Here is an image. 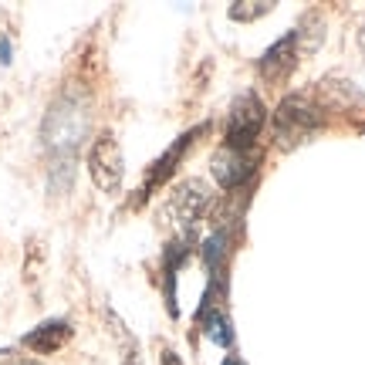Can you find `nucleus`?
<instances>
[{
	"label": "nucleus",
	"instance_id": "obj_7",
	"mask_svg": "<svg viewBox=\"0 0 365 365\" xmlns=\"http://www.w3.org/2000/svg\"><path fill=\"white\" fill-rule=\"evenodd\" d=\"M200 132H203V125H200V129H193V132H186V135H180V139H176V143H173L170 149H166V153H163V156H159L156 163H153V170H149V176H145L143 196H149L153 190H156V186H163V182L170 180L173 170H176V163H180V159L186 156V149L193 145V139L200 135Z\"/></svg>",
	"mask_w": 365,
	"mask_h": 365
},
{
	"label": "nucleus",
	"instance_id": "obj_9",
	"mask_svg": "<svg viewBox=\"0 0 365 365\" xmlns=\"http://www.w3.org/2000/svg\"><path fill=\"white\" fill-rule=\"evenodd\" d=\"M203 331H207V339H213L217 345H234V328H230V322H227V314L217 312V308H203Z\"/></svg>",
	"mask_w": 365,
	"mask_h": 365
},
{
	"label": "nucleus",
	"instance_id": "obj_2",
	"mask_svg": "<svg viewBox=\"0 0 365 365\" xmlns=\"http://www.w3.org/2000/svg\"><path fill=\"white\" fill-rule=\"evenodd\" d=\"M264 122H267V108H264L261 95L244 91L234 105H230V125H227V145L234 149H254L257 135H261Z\"/></svg>",
	"mask_w": 365,
	"mask_h": 365
},
{
	"label": "nucleus",
	"instance_id": "obj_6",
	"mask_svg": "<svg viewBox=\"0 0 365 365\" xmlns=\"http://www.w3.org/2000/svg\"><path fill=\"white\" fill-rule=\"evenodd\" d=\"M294 61H298V31H291V34H284L281 41H274L271 48L261 54L257 71H261V78H267V81H284L287 75L294 71Z\"/></svg>",
	"mask_w": 365,
	"mask_h": 365
},
{
	"label": "nucleus",
	"instance_id": "obj_11",
	"mask_svg": "<svg viewBox=\"0 0 365 365\" xmlns=\"http://www.w3.org/2000/svg\"><path fill=\"white\" fill-rule=\"evenodd\" d=\"M0 61H4V65L11 61V44H7L4 38H0Z\"/></svg>",
	"mask_w": 365,
	"mask_h": 365
},
{
	"label": "nucleus",
	"instance_id": "obj_13",
	"mask_svg": "<svg viewBox=\"0 0 365 365\" xmlns=\"http://www.w3.org/2000/svg\"><path fill=\"white\" fill-rule=\"evenodd\" d=\"M223 365H240V362H234V359H227V362H223Z\"/></svg>",
	"mask_w": 365,
	"mask_h": 365
},
{
	"label": "nucleus",
	"instance_id": "obj_4",
	"mask_svg": "<svg viewBox=\"0 0 365 365\" xmlns=\"http://www.w3.org/2000/svg\"><path fill=\"white\" fill-rule=\"evenodd\" d=\"M207 207H210V190H207V182H200V180H186L180 190L170 196V207H166V213H170L173 223L180 227V234H182V240H186V244L193 240L196 223L203 220Z\"/></svg>",
	"mask_w": 365,
	"mask_h": 365
},
{
	"label": "nucleus",
	"instance_id": "obj_14",
	"mask_svg": "<svg viewBox=\"0 0 365 365\" xmlns=\"http://www.w3.org/2000/svg\"><path fill=\"white\" fill-rule=\"evenodd\" d=\"M11 365H34V362H11Z\"/></svg>",
	"mask_w": 365,
	"mask_h": 365
},
{
	"label": "nucleus",
	"instance_id": "obj_5",
	"mask_svg": "<svg viewBox=\"0 0 365 365\" xmlns=\"http://www.w3.org/2000/svg\"><path fill=\"white\" fill-rule=\"evenodd\" d=\"M257 149H234V145H220L217 153H213V163H210V170H213V180L220 182L223 190H237V186H244V182L257 173Z\"/></svg>",
	"mask_w": 365,
	"mask_h": 365
},
{
	"label": "nucleus",
	"instance_id": "obj_12",
	"mask_svg": "<svg viewBox=\"0 0 365 365\" xmlns=\"http://www.w3.org/2000/svg\"><path fill=\"white\" fill-rule=\"evenodd\" d=\"M163 365H182V362H180V355L166 349V352H163Z\"/></svg>",
	"mask_w": 365,
	"mask_h": 365
},
{
	"label": "nucleus",
	"instance_id": "obj_10",
	"mask_svg": "<svg viewBox=\"0 0 365 365\" xmlns=\"http://www.w3.org/2000/svg\"><path fill=\"white\" fill-rule=\"evenodd\" d=\"M274 4H257V0H240V4H234L230 7V17L234 21H257L261 14H271Z\"/></svg>",
	"mask_w": 365,
	"mask_h": 365
},
{
	"label": "nucleus",
	"instance_id": "obj_3",
	"mask_svg": "<svg viewBox=\"0 0 365 365\" xmlns=\"http://www.w3.org/2000/svg\"><path fill=\"white\" fill-rule=\"evenodd\" d=\"M88 173L95 186L102 190V193H118L122 190V145L112 132H102L88 149Z\"/></svg>",
	"mask_w": 365,
	"mask_h": 365
},
{
	"label": "nucleus",
	"instance_id": "obj_1",
	"mask_svg": "<svg viewBox=\"0 0 365 365\" xmlns=\"http://www.w3.org/2000/svg\"><path fill=\"white\" fill-rule=\"evenodd\" d=\"M322 122H325L322 108H318L308 95L294 91V95L281 98L277 112H274V135H277L281 145H298V143H304L314 129H322Z\"/></svg>",
	"mask_w": 365,
	"mask_h": 365
},
{
	"label": "nucleus",
	"instance_id": "obj_8",
	"mask_svg": "<svg viewBox=\"0 0 365 365\" xmlns=\"http://www.w3.org/2000/svg\"><path fill=\"white\" fill-rule=\"evenodd\" d=\"M68 339H71V325L68 322H44V325H38L34 331L24 335V349H31V352H38V355H51Z\"/></svg>",
	"mask_w": 365,
	"mask_h": 365
}]
</instances>
